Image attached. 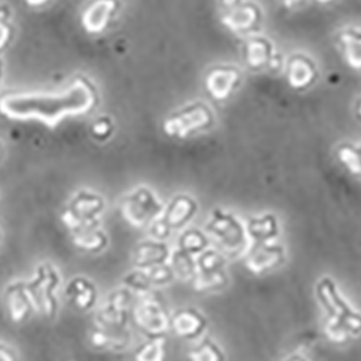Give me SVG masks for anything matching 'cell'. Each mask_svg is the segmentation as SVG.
Returning <instances> with one entry per match:
<instances>
[{"mask_svg": "<svg viewBox=\"0 0 361 361\" xmlns=\"http://www.w3.org/2000/svg\"><path fill=\"white\" fill-rule=\"evenodd\" d=\"M94 102L88 85L78 82L63 96L45 97H8L0 107L11 117H39L45 122H56L68 113H80Z\"/></svg>", "mask_w": 361, "mask_h": 361, "instance_id": "6da1fadb", "label": "cell"}, {"mask_svg": "<svg viewBox=\"0 0 361 361\" xmlns=\"http://www.w3.org/2000/svg\"><path fill=\"white\" fill-rule=\"evenodd\" d=\"M317 295L326 315V336L329 340L344 343L350 336L361 334V314L345 302L333 279L322 278L317 286Z\"/></svg>", "mask_w": 361, "mask_h": 361, "instance_id": "7a4b0ae2", "label": "cell"}, {"mask_svg": "<svg viewBox=\"0 0 361 361\" xmlns=\"http://www.w3.org/2000/svg\"><path fill=\"white\" fill-rule=\"evenodd\" d=\"M214 125V113L205 103L195 102L173 111L164 123V132L173 139H188Z\"/></svg>", "mask_w": 361, "mask_h": 361, "instance_id": "3957f363", "label": "cell"}, {"mask_svg": "<svg viewBox=\"0 0 361 361\" xmlns=\"http://www.w3.org/2000/svg\"><path fill=\"white\" fill-rule=\"evenodd\" d=\"M122 209L125 219L130 224L142 227L157 221L162 216L164 207L152 191L142 187L125 198Z\"/></svg>", "mask_w": 361, "mask_h": 361, "instance_id": "277c9868", "label": "cell"}, {"mask_svg": "<svg viewBox=\"0 0 361 361\" xmlns=\"http://www.w3.org/2000/svg\"><path fill=\"white\" fill-rule=\"evenodd\" d=\"M207 233L228 252H238L246 243V230L243 224L224 209H214L207 224Z\"/></svg>", "mask_w": 361, "mask_h": 361, "instance_id": "5b68a950", "label": "cell"}, {"mask_svg": "<svg viewBox=\"0 0 361 361\" xmlns=\"http://www.w3.org/2000/svg\"><path fill=\"white\" fill-rule=\"evenodd\" d=\"M59 285V275L51 264H42L37 269L34 279L27 283L34 307L44 315L52 317L56 311V288Z\"/></svg>", "mask_w": 361, "mask_h": 361, "instance_id": "8992f818", "label": "cell"}, {"mask_svg": "<svg viewBox=\"0 0 361 361\" xmlns=\"http://www.w3.org/2000/svg\"><path fill=\"white\" fill-rule=\"evenodd\" d=\"M135 321L149 337H162L171 328V317L166 310L149 293L140 296V300L136 304Z\"/></svg>", "mask_w": 361, "mask_h": 361, "instance_id": "52a82bcc", "label": "cell"}, {"mask_svg": "<svg viewBox=\"0 0 361 361\" xmlns=\"http://www.w3.org/2000/svg\"><path fill=\"white\" fill-rule=\"evenodd\" d=\"M243 59L246 66L253 71L269 70L276 73L282 68V58L275 52L274 44L264 37H247L243 44Z\"/></svg>", "mask_w": 361, "mask_h": 361, "instance_id": "ba28073f", "label": "cell"}, {"mask_svg": "<svg viewBox=\"0 0 361 361\" xmlns=\"http://www.w3.org/2000/svg\"><path fill=\"white\" fill-rule=\"evenodd\" d=\"M204 82L216 102H226L242 87L243 74L234 66H216L207 71Z\"/></svg>", "mask_w": 361, "mask_h": 361, "instance_id": "9c48e42d", "label": "cell"}, {"mask_svg": "<svg viewBox=\"0 0 361 361\" xmlns=\"http://www.w3.org/2000/svg\"><path fill=\"white\" fill-rule=\"evenodd\" d=\"M221 22L227 29L237 35L252 37L260 29L263 13L259 5L253 2H243L230 12L223 13Z\"/></svg>", "mask_w": 361, "mask_h": 361, "instance_id": "30bf717a", "label": "cell"}, {"mask_svg": "<svg viewBox=\"0 0 361 361\" xmlns=\"http://www.w3.org/2000/svg\"><path fill=\"white\" fill-rule=\"evenodd\" d=\"M318 78V68L314 59L305 54H293L286 61V80L288 84L298 92L314 85Z\"/></svg>", "mask_w": 361, "mask_h": 361, "instance_id": "8fae6325", "label": "cell"}, {"mask_svg": "<svg viewBox=\"0 0 361 361\" xmlns=\"http://www.w3.org/2000/svg\"><path fill=\"white\" fill-rule=\"evenodd\" d=\"M285 260V250L275 243L256 245L246 259V266L255 275H262L279 267Z\"/></svg>", "mask_w": 361, "mask_h": 361, "instance_id": "7c38bea8", "label": "cell"}, {"mask_svg": "<svg viewBox=\"0 0 361 361\" xmlns=\"http://www.w3.org/2000/svg\"><path fill=\"white\" fill-rule=\"evenodd\" d=\"M198 205L195 200L187 194H179L173 197L161 216L165 226L172 230H179L185 227L197 214Z\"/></svg>", "mask_w": 361, "mask_h": 361, "instance_id": "4fadbf2b", "label": "cell"}, {"mask_svg": "<svg viewBox=\"0 0 361 361\" xmlns=\"http://www.w3.org/2000/svg\"><path fill=\"white\" fill-rule=\"evenodd\" d=\"M171 328L175 336L185 340H194L201 337L205 331L207 318L197 310L184 308L171 315Z\"/></svg>", "mask_w": 361, "mask_h": 361, "instance_id": "5bb4252c", "label": "cell"}, {"mask_svg": "<svg viewBox=\"0 0 361 361\" xmlns=\"http://www.w3.org/2000/svg\"><path fill=\"white\" fill-rule=\"evenodd\" d=\"M5 300L8 314L11 319L16 324L26 321L27 317L31 315L32 308H35L27 286L22 282H13L8 286Z\"/></svg>", "mask_w": 361, "mask_h": 361, "instance_id": "9a60e30c", "label": "cell"}, {"mask_svg": "<svg viewBox=\"0 0 361 361\" xmlns=\"http://www.w3.org/2000/svg\"><path fill=\"white\" fill-rule=\"evenodd\" d=\"M340 51L345 59L347 66L361 73V31L360 29L348 27L337 35Z\"/></svg>", "mask_w": 361, "mask_h": 361, "instance_id": "2e32d148", "label": "cell"}, {"mask_svg": "<svg viewBox=\"0 0 361 361\" xmlns=\"http://www.w3.org/2000/svg\"><path fill=\"white\" fill-rule=\"evenodd\" d=\"M90 340L96 348L109 351H123L130 345V334L126 329H106L97 326L90 334Z\"/></svg>", "mask_w": 361, "mask_h": 361, "instance_id": "e0dca14e", "label": "cell"}, {"mask_svg": "<svg viewBox=\"0 0 361 361\" xmlns=\"http://www.w3.org/2000/svg\"><path fill=\"white\" fill-rule=\"evenodd\" d=\"M66 295L70 302L81 311L94 307L97 292L96 286L85 278H74L66 288Z\"/></svg>", "mask_w": 361, "mask_h": 361, "instance_id": "ac0fdd59", "label": "cell"}, {"mask_svg": "<svg viewBox=\"0 0 361 361\" xmlns=\"http://www.w3.org/2000/svg\"><path fill=\"white\" fill-rule=\"evenodd\" d=\"M169 249L159 240L143 242L135 252V263L137 269H147L158 264H165L169 257Z\"/></svg>", "mask_w": 361, "mask_h": 361, "instance_id": "d6986e66", "label": "cell"}, {"mask_svg": "<svg viewBox=\"0 0 361 361\" xmlns=\"http://www.w3.org/2000/svg\"><path fill=\"white\" fill-rule=\"evenodd\" d=\"M247 234L256 245L272 243L279 234V224L275 216L266 214L250 219L247 223Z\"/></svg>", "mask_w": 361, "mask_h": 361, "instance_id": "ffe728a7", "label": "cell"}, {"mask_svg": "<svg viewBox=\"0 0 361 361\" xmlns=\"http://www.w3.org/2000/svg\"><path fill=\"white\" fill-rule=\"evenodd\" d=\"M336 157L351 175L361 178V145L341 143L336 149Z\"/></svg>", "mask_w": 361, "mask_h": 361, "instance_id": "44dd1931", "label": "cell"}, {"mask_svg": "<svg viewBox=\"0 0 361 361\" xmlns=\"http://www.w3.org/2000/svg\"><path fill=\"white\" fill-rule=\"evenodd\" d=\"M208 245H209V238L205 233L197 228H190L180 234L178 249L191 256H198L208 249Z\"/></svg>", "mask_w": 361, "mask_h": 361, "instance_id": "7402d4cb", "label": "cell"}, {"mask_svg": "<svg viewBox=\"0 0 361 361\" xmlns=\"http://www.w3.org/2000/svg\"><path fill=\"white\" fill-rule=\"evenodd\" d=\"M166 343L164 337H150L135 353V361H165Z\"/></svg>", "mask_w": 361, "mask_h": 361, "instance_id": "603a6c76", "label": "cell"}, {"mask_svg": "<svg viewBox=\"0 0 361 361\" xmlns=\"http://www.w3.org/2000/svg\"><path fill=\"white\" fill-rule=\"evenodd\" d=\"M171 267L173 270V274L180 276L183 279H190L194 281L195 275H197V263L194 256L183 252L180 249H176L172 253L171 257Z\"/></svg>", "mask_w": 361, "mask_h": 361, "instance_id": "cb8c5ba5", "label": "cell"}, {"mask_svg": "<svg viewBox=\"0 0 361 361\" xmlns=\"http://www.w3.org/2000/svg\"><path fill=\"white\" fill-rule=\"evenodd\" d=\"M116 0H100V2H96L92 9L93 18L92 20L87 22V26L93 29V31H102V29H104L116 11Z\"/></svg>", "mask_w": 361, "mask_h": 361, "instance_id": "d4e9b609", "label": "cell"}, {"mask_svg": "<svg viewBox=\"0 0 361 361\" xmlns=\"http://www.w3.org/2000/svg\"><path fill=\"white\" fill-rule=\"evenodd\" d=\"M226 283L227 275L224 270H219V272H197L194 278V286L201 292L221 289Z\"/></svg>", "mask_w": 361, "mask_h": 361, "instance_id": "484cf974", "label": "cell"}, {"mask_svg": "<svg viewBox=\"0 0 361 361\" xmlns=\"http://www.w3.org/2000/svg\"><path fill=\"white\" fill-rule=\"evenodd\" d=\"M190 361H224V354L213 340L207 338L190 353Z\"/></svg>", "mask_w": 361, "mask_h": 361, "instance_id": "4316f807", "label": "cell"}, {"mask_svg": "<svg viewBox=\"0 0 361 361\" xmlns=\"http://www.w3.org/2000/svg\"><path fill=\"white\" fill-rule=\"evenodd\" d=\"M197 263V272H219L224 270L226 260L221 253L213 249H207L195 259Z\"/></svg>", "mask_w": 361, "mask_h": 361, "instance_id": "83f0119b", "label": "cell"}, {"mask_svg": "<svg viewBox=\"0 0 361 361\" xmlns=\"http://www.w3.org/2000/svg\"><path fill=\"white\" fill-rule=\"evenodd\" d=\"M75 245L85 252H99L106 247V235L96 228L77 233Z\"/></svg>", "mask_w": 361, "mask_h": 361, "instance_id": "f1b7e54d", "label": "cell"}, {"mask_svg": "<svg viewBox=\"0 0 361 361\" xmlns=\"http://www.w3.org/2000/svg\"><path fill=\"white\" fill-rule=\"evenodd\" d=\"M143 270V274L149 282L150 286H155V285H166L169 283L175 274L171 266L165 264H158V266H152V267H147V269H140Z\"/></svg>", "mask_w": 361, "mask_h": 361, "instance_id": "f546056e", "label": "cell"}, {"mask_svg": "<svg viewBox=\"0 0 361 361\" xmlns=\"http://www.w3.org/2000/svg\"><path fill=\"white\" fill-rule=\"evenodd\" d=\"M243 2H245V0H219L223 13L233 11L234 8H237L238 5H242Z\"/></svg>", "mask_w": 361, "mask_h": 361, "instance_id": "4dcf8cb0", "label": "cell"}, {"mask_svg": "<svg viewBox=\"0 0 361 361\" xmlns=\"http://www.w3.org/2000/svg\"><path fill=\"white\" fill-rule=\"evenodd\" d=\"M0 361H16L15 354L8 347L0 345Z\"/></svg>", "mask_w": 361, "mask_h": 361, "instance_id": "1f68e13d", "label": "cell"}, {"mask_svg": "<svg viewBox=\"0 0 361 361\" xmlns=\"http://www.w3.org/2000/svg\"><path fill=\"white\" fill-rule=\"evenodd\" d=\"M281 2L283 4V6L285 8H288V9H295V8H298L299 5H302L305 0H281Z\"/></svg>", "mask_w": 361, "mask_h": 361, "instance_id": "d6a6232c", "label": "cell"}, {"mask_svg": "<svg viewBox=\"0 0 361 361\" xmlns=\"http://www.w3.org/2000/svg\"><path fill=\"white\" fill-rule=\"evenodd\" d=\"M285 361H307V360L304 357H300V355H292V357L286 358Z\"/></svg>", "mask_w": 361, "mask_h": 361, "instance_id": "836d02e7", "label": "cell"}, {"mask_svg": "<svg viewBox=\"0 0 361 361\" xmlns=\"http://www.w3.org/2000/svg\"><path fill=\"white\" fill-rule=\"evenodd\" d=\"M357 114L361 117V100L357 102Z\"/></svg>", "mask_w": 361, "mask_h": 361, "instance_id": "e575fe53", "label": "cell"}, {"mask_svg": "<svg viewBox=\"0 0 361 361\" xmlns=\"http://www.w3.org/2000/svg\"><path fill=\"white\" fill-rule=\"evenodd\" d=\"M318 4H322V5H325V4H331V2H334V0H317Z\"/></svg>", "mask_w": 361, "mask_h": 361, "instance_id": "d590c367", "label": "cell"}]
</instances>
